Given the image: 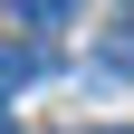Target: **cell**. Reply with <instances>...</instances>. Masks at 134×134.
I'll list each match as a JSON object with an SVG mask.
<instances>
[{
  "mask_svg": "<svg viewBox=\"0 0 134 134\" xmlns=\"http://www.w3.org/2000/svg\"><path fill=\"white\" fill-rule=\"evenodd\" d=\"M125 19H134V0H125Z\"/></svg>",
  "mask_w": 134,
  "mask_h": 134,
  "instance_id": "5b68a950",
  "label": "cell"
},
{
  "mask_svg": "<svg viewBox=\"0 0 134 134\" xmlns=\"http://www.w3.org/2000/svg\"><path fill=\"white\" fill-rule=\"evenodd\" d=\"M0 134H10V105H0Z\"/></svg>",
  "mask_w": 134,
  "mask_h": 134,
  "instance_id": "277c9868",
  "label": "cell"
},
{
  "mask_svg": "<svg viewBox=\"0 0 134 134\" xmlns=\"http://www.w3.org/2000/svg\"><path fill=\"white\" fill-rule=\"evenodd\" d=\"M38 77H48V48L29 38V29H19V38H0V96H19V86H38Z\"/></svg>",
  "mask_w": 134,
  "mask_h": 134,
  "instance_id": "6da1fadb",
  "label": "cell"
},
{
  "mask_svg": "<svg viewBox=\"0 0 134 134\" xmlns=\"http://www.w3.org/2000/svg\"><path fill=\"white\" fill-rule=\"evenodd\" d=\"M105 67H125V77H134V19L115 29V38H105Z\"/></svg>",
  "mask_w": 134,
  "mask_h": 134,
  "instance_id": "3957f363",
  "label": "cell"
},
{
  "mask_svg": "<svg viewBox=\"0 0 134 134\" xmlns=\"http://www.w3.org/2000/svg\"><path fill=\"white\" fill-rule=\"evenodd\" d=\"M10 19L38 38V29H67V19H77V0H10Z\"/></svg>",
  "mask_w": 134,
  "mask_h": 134,
  "instance_id": "7a4b0ae2",
  "label": "cell"
}]
</instances>
